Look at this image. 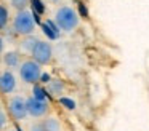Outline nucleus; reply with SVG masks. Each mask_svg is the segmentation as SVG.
I'll return each instance as SVG.
<instances>
[{
    "label": "nucleus",
    "instance_id": "1",
    "mask_svg": "<svg viewBox=\"0 0 149 131\" xmlns=\"http://www.w3.org/2000/svg\"><path fill=\"white\" fill-rule=\"evenodd\" d=\"M55 22L61 30L71 32L79 26V15L71 6H61L55 13Z\"/></svg>",
    "mask_w": 149,
    "mask_h": 131
},
{
    "label": "nucleus",
    "instance_id": "2",
    "mask_svg": "<svg viewBox=\"0 0 149 131\" xmlns=\"http://www.w3.org/2000/svg\"><path fill=\"white\" fill-rule=\"evenodd\" d=\"M36 29V21H34V16L29 10H23V11H18L16 16L13 19V30L18 35H31Z\"/></svg>",
    "mask_w": 149,
    "mask_h": 131
},
{
    "label": "nucleus",
    "instance_id": "3",
    "mask_svg": "<svg viewBox=\"0 0 149 131\" xmlns=\"http://www.w3.org/2000/svg\"><path fill=\"white\" fill-rule=\"evenodd\" d=\"M40 75H42V67L40 64H37L34 59L24 61L19 67V77L24 83H31V85H36L40 80Z\"/></svg>",
    "mask_w": 149,
    "mask_h": 131
},
{
    "label": "nucleus",
    "instance_id": "4",
    "mask_svg": "<svg viewBox=\"0 0 149 131\" xmlns=\"http://www.w3.org/2000/svg\"><path fill=\"white\" fill-rule=\"evenodd\" d=\"M31 54H32L34 61H36L37 64H40V66H43V64H48L50 61H52V56H53L52 45H50L48 42L39 40V42L36 43V46L32 48Z\"/></svg>",
    "mask_w": 149,
    "mask_h": 131
},
{
    "label": "nucleus",
    "instance_id": "5",
    "mask_svg": "<svg viewBox=\"0 0 149 131\" xmlns=\"http://www.w3.org/2000/svg\"><path fill=\"white\" fill-rule=\"evenodd\" d=\"M8 112L11 118L16 121H21L27 117V107H26V99L23 96H13L8 101Z\"/></svg>",
    "mask_w": 149,
    "mask_h": 131
},
{
    "label": "nucleus",
    "instance_id": "6",
    "mask_svg": "<svg viewBox=\"0 0 149 131\" xmlns=\"http://www.w3.org/2000/svg\"><path fill=\"white\" fill-rule=\"evenodd\" d=\"M26 107H27V115L40 118L43 115H47V112H48V102L39 101L36 98H29L26 99Z\"/></svg>",
    "mask_w": 149,
    "mask_h": 131
},
{
    "label": "nucleus",
    "instance_id": "7",
    "mask_svg": "<svg viewBox=\"0 0 149 131\" xmlns=\"http://www.w3.org/2000/svg\"><path fill=\"white\" fill-rule=\"evenodd\" d=\"M16 88V78L11 70H3L0 73V93L2 94H11Z\"/></svg>",
    "mask_w": 149,
    "mask_h": 131
},
{
    "label": "nucleus",
    "instance_id": "8",
    "mask_svg": "<svg viewBox=\"0 0 149 131\" xmlns=\"http://www.w3.org/2000/svg\"><path fill=\"white\" fill-rule=\"evenodd\" d=\"M42 24V30L43 34L47 35V38H50V40H56L59 35V27L56 26L55 21H52V19H47L45 22H40Z\"/></svg>",
    "mask_w": 149,
    "mask_h": 131
},
{
    "label": "nucleus",
    "instance_id": "9",
    "mask_svg": "<svg viewBox=\"0 0 149 131\" xmlns=\"http://www.w3.org/2000/svg\"><path fill=\"white\" fill-rule=\"evenodd\" d=\"M47 85H48L47 86V93H50V94H53V96H61L63 93H64V88H66L64 82H61L59 78L50 80Z\"/></svg>",
    "mask_w": 149,
    "mask_h": 131
},
{
    "label": "nucleus",
    "instance_id": "10",
    "mask_svg": "<svg viewBox=\"0 0 149 131\" xmlns=\"http://www.w3.org/2000/svg\"><path fill=\"white\" fill-rule=\"evenodd\" d=\"M3 62H5V66H7L8 69H15V67H18L21 64L19 53H16V51H8V53H5Z\"/></svg>",
    "mask_w": 149,
    "mask_h": 131
},
{
    "label": "nucleus",
    "instance_id": "11",
    "mask_svg": "<svg viewBox=\"0 0 149 131\" xmlns=\"http://www.w3.org/2000/svg\"><path fill=\"white\" fill-rule=\"evenodd\" d=\"M32 98H36V99H39V101H45L47 102V99H48V93H47V88H43V86H40V85H34V88H32Z\"/></svg>",
    "mask_w": 149,
    "mask_h": 131
},
{
    "label": "nucleus",
    "instance_id": "12",
    "mask_svg": "<svg viewBox=\"0 0 149 131\" xmlns=\"http://www.w3.org/2000/svg\"><path fill=\"white\" fill-rule=\"evenodd\" d=\"M42 123H43L45 131H61V125H59V121L56 120V118H53V117L45 118Z\"/></svg>",
    "mask_w": 149,
    "mask_h": 131
},
{
    "label": "nucleus",
    "instance_id": "13",
    "mask_svg": "<svg viewBox=\"0 0 149 131\" xmlns=\"http://www.w3.org/2000/svg\"><path fill=\"white\" fill-rule=\"evenodd\" d=\"M8 18H10V15H8V8L3 5V3H0V30H3V29L7 27Z\"/></svg>",
    "mask_w": 149,
    "mask_h": 131
},
{
    "label": "nucleus",
    "instance_id": "14",
    "mask_svg": "<svg viewBox=\"0 0 149 131\" xmlns=\"http://www.w3.org/2000/svg\"><path fill=\"white\" fill-rule=\"evenodd\" d=\"M37 42H39V38L29 37V35H27V37L24 38L23 42H21V48H23V51H27V53H31V51H32V48L36 46Z\"/></svg>",
    "mask_w": 149,
    "mask_h": 131
},
{
    "label": "nucleus",
    "instance_id": "15",
    "mask_svg": "<svg viewBox=\"0 0 149 131\" xmlns=\"http://www.w3.org/2000/svg\"><path fill=\"white\" fill-rule=\"evenodd\" d=\"M75 3H77V10H79V13H77V15L80 16V18H85V19H87L88 16H90V13H88L87 5H85V3L82 2V0H77Z\"/></svg>",
    "mask_w": 149,
    "mask_h": 131
},
{
    "label": "nucleus",
    "instance_id": "16",
    "mask_svg": "<svg viewBox=\"0 0 149 131\" xmlns=\"http://www.w3.org/2000/svg\"><path fill=\"white\" fill-rule=\"evenodd\" d=\"M59 104L64 109H68V110H74L75 109V101L71 98H59Z\"/></svg>",
    "mask_w": 149,
    "mask_h": 131
},
{
    "label": "nucleus",
    "instance_id": "17",
    "mask_svg": "<svg viewBox=\"0 0 149 131\" xmlns=\"http://www.w3.org/2000/svg\"><path fill=\"white\" fill-rule=\"evenodd\" d=\"M27 5H29V0H11V6H13V8H16L18 11L26 10Z\"/></svg>",
    "mask_w": 149,
    "mask_h": 131
},
{
    "label": "nucleus",
    "instance_id": "18",
    "mask_svg": "<svg viewBox=\"0 0 149 131\" xmlns=\"http://www.w3.org/2000/svg\"><path fill=\"white\" fill-rule=\"evenodd\" d=\"M8 123V118H7V114H5V110L2 107H0V131H3L5 126H7Z\"/></svg>",
    "mask_w": 149,
    "mask_h": 131
},
{
    "label": "nucleus",
    "instance_id": "19",
    "mask_svg": "<svg viewBox=\"0 0 149 131\" xmlns=\"http://www.w3.org/2000/svg\"><path fill=\"white\" fill-rule=\"evenodd\" d=\"M31 131H45L43 123H42V121H36V123H32V125H31Z\"/></svg>",
    "mask_w": 149,
    "mask_h": 131
},
{
    "label": "nucleus",
    "instance_id": "20",
    "mask_svg": "<svg viewBox=\"0 0 149 131\" xmlns=\"http://www.w3.org/2000/svg\"><path fill=\"white\" fill-rule=\"evenodd\" d=\"M50 80H52V78H50L48 73H42V75H40V80H39V82H42V83H48Z\"/></svg>",
    "mask_w": 149,
    "mask_h": 131
},
{
    "label": "nucleus",
    "instance_id": "21",
    "mask_svg": "<svg viewBox=\"0 0 149 131\" xmlns=\"http://www.w3.org/2000/svg\"><path fill=\"white\" fill-rule=\"evenodd\" d=\"M3 46H5V42H3V37L0 35V54H2V51H3Z\"/></svg>",
    "mask_w": 149,
    "mask_h": 131
},
{
    "label": "nucleus",
    "instance_id": "22",
    "mask_svg": "<svg viewBox=\"0 0 149 131\" xmlns=\"http://www.w3.org/2000/svg\"><path fill=\"white\" fill-rule=\"evenodd\" d=\"M50 2H58V0H50Z\"/></svg>",
    "mask_w": 149,
    "mask_h": 131
}]
</instances>
